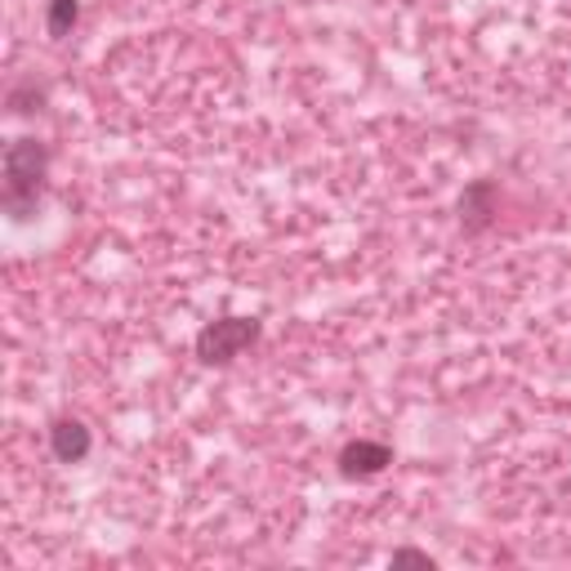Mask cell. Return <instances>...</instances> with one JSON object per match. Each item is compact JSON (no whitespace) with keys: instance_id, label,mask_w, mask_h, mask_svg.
<instances>
[{"instance_id":"cell-6","label":"cell","mask_w":571,"mask_h":571,"mask_svg":"<svg viewBox=\"0 0 571 571\" xmlns=\"http://www.w3.org/2000/svg\"><path fill=\"white\" fill-rule=\"evenodd\" d=\"M50 103V89L36 81V76H23L6 89V107L14 112V117H32V112H41Z\"/></svg>"},{"instance_id":"cell-2","label":"cell","mask_w":571,"mask_h":571,"mask_svg":"<svg viewBox=\"0 0 571 571\" xmlns=\"http://www.w3.org/2000/svg\"><path fill=\"white\" fill-rule=\"evenodd\" d=\"M260 335H264V321L260 317H214L197 330L192 339V349L205 367H228V362H237L246 349L260 345Z\"/></svg>"},{"instance_id":"cell-5","label":"cell","mask_w":571,"mask_h":571,"mask_svg":"<svg viewBox=\"0 0 571 571\" xmlns=\"http://www.w3.org/2000/svg\"><path fill=\"white\" fill-rule=\"evenodd\" d=\"M50 451H54V461H59V465H81L85 455L94 451V433H89V424H85V420H76V415H59V420L50 424Z\"/></svg>"},{"instance_id":"cell-7","label":"cell","mask_w":571,"mask_h":571,"mask_svg":"<svg viewBox=\"0 0 571 571\" xmlns=\"http://www.w3.org/2000/svg\"><path fill=\"white\" fill-rule=\"evenodd\" d=\"M76 23H81V0H50L45 6V32L54 41H67L76 32Z\"/></svg>"},{"instance_id":"cell-4","label":"cell","mask_w":571,"mask_h":571,"mask_svg":"<svg viewBox=\"0 0 571 571\" xmlns=\"http://www.w3.org/2000/svg\"><path fill=\"white\" fill-rule=\"evenodd\" d=\"M500 214V188L491 179H474L465 192H461V228L465 233H483L491 228Z\"/></svg>"},{"instance_id":"cell-1","label":"cell","mask_w":571,"mask_h":571,"mask_svg":"<svg viewBox=\"0 0 571 571\" xmlns=\"http://www.w3.org/2000/svg\"><path fill=\"white\" fill-rule=\"evenodd\" d=\"M45 175H50V148L41 139H14L6 148V192H0V205H6L14 223H28L41 210Z\"/></svg>"},{"instance_id":"cell-8","label":"cell","mask_w":571,"mask_h":571,"mask_svg":"<svg viewBox=\"0 0 571 571\" xmlns=\"http://www.w3.org/2000/svg\"><path fill=\"white\" fill-rule=\"evenodd\" d=\"M393 567H429V571H433L437 562H433V553H424V549H411V544H406V549H393Z\"/></svg>"},{"instance_id":"cell-3","label":"cell","mask_w":571,"mask_h":571,"mask_svg":"<svg viewBox=\"0 0 571 571\" xmlns=\"http://www.w3.org/2000/svg\"><path fill=\"white\" fill-rule=\"evenodd\" d=\"M335 465H339V474H345L349 483H367V478H380L393 465V446L376 442V437H353V442L339 446Z\"/></svg>"}]
</instances>
